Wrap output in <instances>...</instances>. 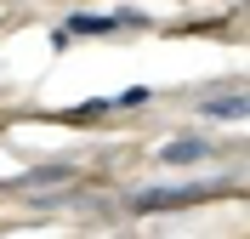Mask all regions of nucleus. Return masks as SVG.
I'll return each mask as SVG.
<instances>
[{"label":"nucleus","instance_id":"f257e3e1","mask_svg":"<svg viewBox=\"0 0 250 239\" xmlns=\"http://www.w3.org/2000/svg\"><path fill=\"white\" fill-rule=\"evenodd\" d=\"M205 199V188H148L137 194V211H171V205H193Z\"/></svg>","mask_w":250,"mask_h":239},{"label":"nucleus","instance_id":"f03ea898","mask_svg":"<svg viewBox=\"0 0 250 239\" xmlns=\"http://www.w3.org/2000/svg\"><path fill=\"white\" fill-rule=\"evenodd\" d=\"M210 154V143H199V137H188V143H165V165H193V159H205Z\"/></svg>","mask_w":250,"mask_h":239},{"label":"nucleus","instance_id":"7ed1b4c3","mask_svg":"<svg viewBox=\"0 0 250 239\" xmlns=\"http://www.w3.org/2000/svg\"><path fill=\"white\" fill-rule=\"evenodd\" d=\"M205 114H210V120H245V97H216V103H205Z\"/></svg>","mask_w":250,"mask_h":239},{"label":"nucleus","instance_id":"20e7f679","mask_svg":"<svg viewBox=\"0 0 250 239\" xmlns=\"http://www.w3.org/2000/svg\"><path fill=\"white\" fill-rule=\"evenodd\" d=\"M108 29H120V17H74L62 34H108Z\"/></svg>","mask_w":250,"mask_h":239}]
</instances>
